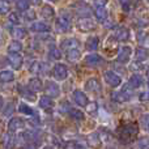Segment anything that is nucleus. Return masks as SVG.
I'll return each instance as SVG.
<instances>
[{
	"label": "nucleus",
	"mask_w": 149,
	"mask_h": 149,
	"mask_svg": "<svg viewBox=\"0 0 149 149\" xmlns=\"http://www.w3.org/2000/svg\"><path fill=\"white\" fill-rule=\"evenodd\" d=\"M43 149H52V148H51V147H45Z\"/></svg>",
	"instance_id": "5fc2aeb1"
},
{
	"label": "nucleus",
	"mask_w": 149,
	"mask_h": 149,
	"mask_svg": "<svg viewBox=\"0 0 149 149\" xmlns=\"http://www.w3.org/2000/svg\"><path fill=\"white\" fill-rule=\"evenodd\" d=\"M135 56H136L137 62H144V60H147L149 58V50L145 49V47H139V49L136 50Z\"/></svg>",
	"instance_id": "5701e85b"
},
{
	"label": "nucleus",
	"mask_w": 149,
	"mask_h": 149,
	"mask_svg": "<svg viewBox=\"0 0 149 149\" xmlns=\"http://www.w3.org/2000/svg\"><path fill=\"white\" fill-rule=\"evenodd\" d=\"M24 127H25V120H24L22 118H18V116L12 118L9 120V123H8V130H9V132H16V131H18V130H22Z\"/></svg>",
	"instance_id": "1a4fd4ad"
},
{
	"label": "nucleus",
	"mask_w": 149,
	"mask_h": 149,
	"mask_svg": "<svg viewBox=\"0 0 149 149\" xmlns=\"http://www.w3.org/2000/svg\"><path fill=\"white\" fill-rule=\"evenodd\" d=\"M85 89L89 90V92H100L101 90V82L97 79L92 77L85 82Z\"/></svg>",
	"instance_id": "ddd939ff"
},
{
	"label": "nucleus",
	"mask_w": 149,
	"mask_h": 149,
	"mask_svg": "<svg viewBox=\"0 0 149 149\" xmlns=\"http://www.w3.org/2000/svg\"><path fill=\"white\" fill-rule=\"evenodd\" d=\"M30 3H33V4H39L41 3V0H29Z\"/></svg>",
	"instance_id": "09e8293b"
},
{
	"label": "nucleus",
	"mask_w": 149,
	"mask_h": 149,
	"mask_svg": "<svg viewBox=\"0 0 149 149\" xmlns=\"http://www.w3.org/2000/svg\"><path fill=\"white\" fill-rule=\"evenodd\" d=\"M119 3H120V5H122V8H123V10L128 12V10H130V5H131L130 0H119Z\"/></svg>",
	"instance_id": "79ce46f5"
},
{
	"label": "nucleus",
	"mask_w": 149,
	"mask_h": 149,
	"mask_svg": "<svg viewBox=\"0 0 149 149\" xmlns=\"http://www.w3.org/2000/svg\"><path fill=\"white\" fill-rule=\"evenodd\" d=\"M3 103H4V101H3V97L0 95V109L3 107Z\"/></svg>",
	"instance_id": "3c124183"
},
{
	"label": "nucleus",
	"mask_w": 149,
	"mask_h": 149,
	"mask_svg": "<svg viewBox=\"0 0 149 149\" xmlns=\"http://www.w3.org/2000/svg\"><path fill=\"white\" fill-rule=\"evenodd\" d=\"M52 74L56 80L62 81V80H65L68 76V70H67V65L65 64H62V63H58L54 67L52 70Z\"/></svg>",
	"instance_id": "20e7f679"
},
{
	"label": "nucleus",
	"mask_w": 149,
	"mask_h": 149,
	"mask_svg": "<svg viewBox=\"0 0 149 149\" xmlns=\"http://www.w3.org/2000/svg\"><path fill=\"white\" fill-rule=\"evenodd\" d=\"M85 63L88 65H98L100 63H102V58L98 54H89L85 56Z\"/></svg>",
	"instance_id": "6ab92c4d"
},
{
	"label": "nucleus",
	"mask_w": 149,
	"mask_h": 149,
	"mask_svg": "<svg viewBox=\"0 0 149 149\" xmlns=\"http://www.w3.org/2000/svg\"><path fill=\"white\" fill-rule=\"evenodd\" d=\"M52 106H54V101L51 100L50 95H42V97L39 98V107L41 109L50 110V109H52Z\"/></svg>",
	"instance_id": "f3484780"
},
{
	"label": "nucleus",
	"mask_w": 149,
	"mask_h": 149,
	"mask_svg": "<svg viewBox=\"0 0 149 149\" xmlns=\"http://www.w3.org/2000/svg\"><path fill=\"white\" fill-rule=\"evenodd\" d=\"M3 41H4V37H3V33H1V30H0V45L3 43Z\"/></svg>",
	"instance_id": "8fccbe9b"
},
{
	"label": "nucleus",
	"mask_w": 149,
	"mask_h": 149,
	"mask_svg": "<svg viewBox=\"0 0 149 149\" xmlns=\"http://www.w3.org/2000/svg\"><path fill=\"white\" fill-rule=\"evenodd\" d=\"M105 80L111 88H116L122 84L120 76L116 74L115 72H113V71H107V72H105Z\"/></svg>",
	"instance_id": "39448f33"
},
{
	"label": "nucleus",
	"mask_w": 149,
	"mask_h": 149,
	"mask_svg": "<svg viewBox=\"0 0 149 149\" xmlns=\"http://www.w3.org/2000/svg\"><path fill=\"white\" fill-rule=\"evenodd\" d=\"M131 55H132V49H131V47H130V46H123V47H120V49H119V52H118L116 59H118L119 63L126 64V63L130 62Z\"/></svg>",
	"instance_id": "7ed1b4c3"
},
{
	"label": "nucleus",
	"mask_w": 149,
	"mask_h": 149,
	"mask_svg": "<svg viewBox=\"0 0 149 149\" xmlns=\"http://www.w3.org/2000/svg\"><path fill=\"white\" fill-rule=\"evenodd\" d=\"M55 26H56V30L60 31V33H67L71 29V17L67 15H62L56 18V22H55Z\"/></svg>",
	"instance_id": "f03ea898"
},
{
	"label": "nucleus",
	"mask_w": 149,
	"mask_h": 149,
	"mask_svg": "<svg viewBox=\"0 0 149 149\" xmlns=\"http://www.w3.org/2000/svg\"><path fill=\"white\" fill-rule=\"evenodd\" d=\"M16 7L18 10L26 12L29 9V0H16Z\"/></svg>",
	"instance_id": "2f4dec72"
},
{
	"label": "nucleus",
	"mask_w": 149,
	"mask_h": 149,
	"mask_svg": "<svg viewBox=\"0 0 149 149\" xmlns=\"http://www.w3.org/2000/svg\"><path fill=\"white\" fill-rule=\"evenodd\" d=\"M49 3H54V1H56V0H47Z\"/></svg>",
	"instance_id": "864d4df0"
},
{
	"label": "nucleus",
	"mask_w": 149,
	"mask_h": 149,
	"mask_svg": "<svg viewBox=\"0 0 149 149\" xmlns=\"http://www.w3.org/2000/svg\"><path fill=\"white\" fill-rule=\"evenodd\" d=\"M107 4V0H94V7L95 8H103Z\"/></svg>",
	"instance_id": "37998d69"
},
{
	"label": "nucleus",
	"mask_w": 149,
	"mask_h": 149,
	"mask_svg": "<svg viewBox=\"0 0 149 149\" xmlns=\"http://www.w3.org/2000/svg\"><path fill=\"white\" fill-rule=\"evenodd\" d=\"M18 111L22 114H25V115H34V110L31 107H29L26 103H20V106H18Z\"/></svg>",
	"instance_id": "7c9ffc66"
},
{
	"label": "nucleus",
	"mask_w": 149,
	"mask_h": 149,
	"mask_svg": "<svg viewBox=\"0 0 149 149\" xmlns=\"http://www.w3.org/2000/svg\"><path fill=\"white\" fill-rule=\"evenodd\" d=\"M45 90H46L47 95H50L51 98H56L60 95V88L56 82L54 81H47L45 84Z\"/></svg>",
	"instance_id": "0eeeda50"
},
{
	"label": "nucleus",
	"mask_w": 149,
	"mask_h": 149,
	"mask_svg": "<svg viewBox=\"0 0 149 149\" xmlns=\"http://www.w3.org/2000/svg\"><path fill=\"white\" fill-rule=\"evenodd\" d=\"M34 136H36V135H34L33 131H25V132H22V135H21V137L25 140V143H28V141H30V140H33Z\"/></svg>",
	"instance_id": "f704fd0d"
},
{
	"label": "nucleus",
	"mask_w": 149,
	"mask_h": 149,
	"mask_svg": "<svg viewBox=\"0 0 149 149\" xmlns=\"http://www.w3.org/2000/svg\"><path fill=\"white\" fill-rule=\"evenodd\" d=\"M36 18V12L34 10H26V13H25V20L26 21H31V20H34Z\"/></svg>",
	"instance_id": "a19ab883"
},
{
	"label": "nucleus",
	"mask_w": 149,
	"mask_h": 149,
	"mask_svg": "<svg viewBox=\"0 0 149 149\" xmlns=\"http://www.w3.org/2000/svg\"><path fill=\"white\" fill-rule=\"evenodd\" d=\"M8 20H9L12 24H15V25H18V24H20V17H18V15H17V13H15V12L9 13Z\"/></svg>",
	"instance_id": "e433bc0d"
},
{
	"label": "nucleus",
	"mask_w": 149,
	"mask_h": 149,
	"mask_svg": "<svg viewBox=\"0 0 149 149\" xmlns=\"http://www.w3.org/2000/svg\"><path fill=\"white\" fill-rule=\"evenodd\" d=\"M54 15H55V10H54V8H52L51 5L46 4V5H43V7H42L41 16L43 18H46V20H50V18L54 17Z\"/></svg>",
	"instance_id": "412c9836"
},
{
	"label": "nucleus",
	"mask_w": 149,
	"mask_h": 149,
	"mask_svg": "<svg viewBox=\"0 0 149 149\" xmlns=\"http://www.w3.org/2000/svg\"><path fill=\"white\" fill-rule=\"evenodd\" d=\"M86 110H88V113H89L90 115H94V114L98 111V106H97V103H95V102H92L90 105L88 103Z\"/></svg>",
	"instance_id": "c9c22d12"
},
{
	"label": "nucleus",
	"mask_w": 149,
	"mask_h": 149,
	"mask_svg": "<svg viewBox=\"0 0 149 149\" xmlns=\"http://www.w3.org/2000/svg\"><path fill=\"white\" fill-rule=\"evenodd\" d=\"M68 111H70L71 118L74 119V120H84L85 119L84 113H82L81 110H79V109H70Z\"/></svg>",
	"instance_id": "cd10ccee"
},
{
	"label": "nucleus",
	"mask_w": 149,
	"mask_h": 149,
	"mask_svg": "<svg viewBox=\"0 0 149 149\" xmlns=\"http://www.w3.org/2000/svg\"><path fill=\"white\" fill-rule=\"evenodd\" d=\"M107 10H106V8H95V17H97L98 21H101V22H105L106 20H107Z\"/></svg>",
	"instance_id": "a878e982"
},
{
	"label": "nucleus",
	"mask_w": 149,
	"mask_h": 149,
	"mask_svg": "<svg viewBox=\"0 0 149 149\" xmlns=\"http://www.w3.org/2000/svg\"><path fill=\"white\" fill-rule=\"evenodd\" d=\"M39 67H41V64L39 63H34L33 65H31V72H34V73H37V72H39Z\"/></svg>",
	"instance_id": "a18cd8bd"
},
{
	"label": "nucleus",
	"mask_w": 149,
	"mask_h": 149,
	"mask_svg": "<svg viewBox=\"0 0 149 149\" xmlns=\"http://www.w3.org/2000/svg\"><path fill=\"white\" fill-rule=\"evenodd\" d=\"M148 3H149V0H148Z\"/></svg>",
	"instance_id": "4d7b16f0"
},
{
	"label": "nucleus",
	"mask_w": 149,
	"mask_h": 149,
	"mask_svg": "<svg viewBox=\"0 0 149 149\" xmlns=\"http://www.w3.org/2000/svg\"><path fill=\"white\" fill-rule=\"evenodd\" d=\"M140 123H141V127L145 130V131H149V114H144L140 118Z\"/></svg>",
	"instance_id": "72a5a7b5"
},
{
	"label": "nucleus",
	"mask_w": 149,
	"mask_h": 149,
	"mask_svg": "<svg viewBox=\"0 0 149 149\" xmlns=\"http://www.w3.org/2000/svg\"><path fill=\"white\" fill-rule=\"evenodd\" d=\"M49 58L52 60H59L60 58H62V52H60V50L56 49V47H51V49L49 50Z\"/></svg>",
	"instance_id": "c756f323"
},
{
	"label": "nucleus",
	"mask_w": 149,
	"mask_h": 149,
	"mask_svg": "<svg viewBox=\"0 0 149 149\" xmlns=\"http://www.w3.org/2000/svg\"><path fill=\"white\" fill-rule=\"evenodd\" d=\"M15 80V74L12 71H1L0 72V82L7 84V82H12Z\"/></svg>",
	"instance_id": "b1692460"
},
{
	"label": "nucleus",
	"mask_w": 149,
	"mask_h": 149,
	"mask_svg": "<svg viewBox=\"0 0 149 149\" xmlns=\"http://www.w3.org/2000/svg\"><path fill=\"white\" fill-rule=\"evenodd\" d=\"M4 145H5V147H7V148H10V147H12V139H10V136H9V135H5V136H4Z\"/></svg>",
	"instance_id": "c03bdc74"
},
{
	"label": "nucleus",
	"mask_w": 149,
	"mask_h": 149,
	"mask_svg": "<svg viewBox=\"0 0 149 149\" xmlns=\"http://www.w3.org/2000/svg\"><path fill=\"white\" fill-rule=\"evenodd\" d=\"M137 134H139V124L136 122L126 124L119 130V137H120L122 143H124V144L131 143L134 140V137H136Z\"/></svg>",
	"instance_id": "f257e3e1"
},
{
	"label": "nucleus",
	"mask_w": 149,
	"mask_h": 149,
	"mask_svg": "<svg viewBox=\"0 0 149 149\" xmlns=\"http://www.w3.org/2000/svg\"><path fill=\"white\" fill-rule=\"evenodd\" d=\"M115 38L118 39V41H128L130 39V30L127 28H124V26H120V28H118L115 30Z\"/></svg>",
	"instance_id": "dca6fc26"
},
{
	"label": "nucleus",
	"mask_w": 149,
	"mask_h": 149,
	"mask_svg": "<svg viewBox=\"0 0 149 149\" xmlns=\"http://www.w3.org/2000/svg\"><path fill=\"white\" fill-rule=\"evenodd\" d=\"M28 88L30 90H33L34 93H37V92H41V90H42V88H43V84H42L41 79H38V77H33V79L29 80Z\"/></svg>",
	"instance_id": "4468645a"
},
{
	"label": "nucleus",
	"mask_w": 149,
	"mask_h": 149,
	"mask_svg": "<svg viewBox=\"0 0 149 149\" xmlns=\"http://www.w3.org/2000/svg\"><path fill=\"white\" fill-rule=\"evenodd\" d=\"M111 98H113L114 101H116V102H127L131 97L127 95L124 92H114L113 94H111Z\"/></svg>",
	"instance_id": "393cba45"
},
{
	"label": "nucleus",
	"mask_w": 149,
	"mask_h": 149,
	"mask_svg": "<svg viewBox=\"0 0 149 149\" xmlns=\"http://www.w3.org/2000/svg\"><path fill=\"white\" fill-rule=\"evenodd\" d=\"M72 148L73 149H86V147L84 144H81V143H73Z\"/></svg>",
	"instance_id": "49530a36"
},
{
	"label": "nucleus",
	"mask_w": 149,
	"mask_h": 149,
	"mask_svg": "<svg viewBox=\"0 0 149 149\" xmlns=\"http://www.w3.org/2000/svg\"><path fill=\"white\" fill-rule=\"evenodd\" d=\"M13 110H15V106H13L12 103H8V106L4 109V111H3V115H4V116H9L10 114L13 113Z\"/></svg>",
	"instance_id": "4c0bfd02"
},
{
	"label": "nucleus",
	"mask_w": 149,
	"mask_h": 149,
	"mask_svg": "<svg viewBox=\"0 0 149 149\" xmlns=\"http://www.w3.org/2000/svg\"><path fill=\"white\" fill-rule=\"evenodd\" d=\"M98 45H100V39L97 37H89L85 42V49L88 51H94V50L98 49Z\"/></svg>",
	"instance_id": "a211bd4d"
},
{
	"label": "nucleus",
	"mask_w": 149,
	"mask_h": 149,
	"mask_svg": "<svg viewBox=\"0 0 149 149\" xmlns=\"http://www.w3.org/2000/svg\"><path fill=\"white\" fill-rule=\"evenodd\" d=\"M17 90H18V93H20L21 95H22L25 100H28V101H30V102H34V101L37 100L36 98V94H34V92L33 90H30V89H26V88H24L22 85H17Z\"/></svg>",
	"instance_id": "f8f14e48"
},
{
	"label": "nucleus",
	"mask_w": 149,
	"mask_h": 149,
	"mask_svg": "<svg viewBox=\"0 0 149 149\" xmlns=\"http://www.w3.org/2000/svg\"><path fill=\"white\" fill-rule=\"evenodd\" d=\"M21 50H22V43L20 41H17V39L12 41L8 45V51L9 52H20Z\"/></svg>",
	"instance_id": "bb28decb"
},
{
	"label": "nucleus",
	"mask_w": 149,
	"mask_h": 149,
	"mask_svg": "<svg viewBox=\"0 0 149 149\" xmlns=\"http://www.w3.org/2000/svg\"><path fill=\"white\" fill-rule=\"evenodd\" d=\"M140 149H149V140L148 139H140L137 143Z\"/></svg>",
	"instance_id": "58836bf2"
},
{
	"label": "nucleus",
	"mask_w": 149,
	"mask_h": 149,
	"mask_svg": "<svg viewBox=\"0 0 149 149\" xmlns=\"http://www.w3.org/2000/svg\"><path fill=\"white\" fill-rule=\"evenodd\" d=\"M73 101L80 106V107H85L89 103V100H88L86 94L81 90H74L73 92Z\"/></svg>",
	"instance_id": "9d476101"
},
{
	"label": "nucleus",
	"mask_w": 149,
	"mask_h": 149,
	"mask_svg": "<svg viewBox=\"0 0 149 149\" xmlns=\"http://www.w3.org/2000/svg\"><path fill=\"white\" fill-rule=\"evenodd\" d=\"M8 1H15V0H8Z\"/></svg>",
	"instance_id": "6e6d98bb"
},
{
	"label": "nucleus",
	"mask_w": 149,
	"mask_h": 149,
	"mask_svg": "<svg viewBox=\"0 0 149 149\" xmlns=\"http://www.w3.org/2000/svg\"><path fill=\"white\" fill-rule=\"evenodd\" d=\"M30 29L36 33H47V31H50V25L43 21H37V22L31 24Z\"/></svg>",
	"instance_id": "9b49d317"
},
{
	"label": "nucleus",
	"mask_w": 149,
	"mask_h": 149,
	"mask_svg": "<svg viewBox=\"0 0 149 149\" xmlns=\"http://www.w3.org/2000/svg\"><path fill=\"white\" fill-rule=\"evenodd\" d=\"M79 41H77L76 38H65L64 41L60 43V47H62L63 50H72V49H77L79 47Z\"/></svg>",
	"instance_id": "2eb2a0df"
},
{
	"label": "nucleus",
	"mask_w": 149,
	"mask_h": 149,
	"mask_svg": "<svg viewBox=\"0 0 149 149\" xmlns=\"http://www.w3.org/2000/svg\"><path fill=\"white\" fill-rule=\"evenodd\" d=\"M80 56H81V52H80L77 49L68 50V52H67V59L71 60V62H76V60H79Z\"/></svg>",
	"instance_id": "c85d7f7f"
},
{
	"label": "nucleus",
	"mask_w": 149,
	"mask_h": 149,
	"mask_svg": "<svg viewBox=\"0 0 149 149\" xmlns=\"http://www.w3.org/2000/svg\"><path fill=\"white\" fill-rule=\"evenodd\" d=\"M143 84H144V80H143V76H140V74L135 73L130 77V85H131L132 89H137V88H140Z\"/></svg>",
	"instance_id": "aec40b11"
},
{
	"label": "nucleus",
	"mask_w": 149,
	"mask_h": 149,
	"mask_svg": "<svg viewBox=\"0 0 149 149\" xmlns=\"http://www.w3.org/2000/svg\"><path fill=\"white\" fill-rule=\"evenodd\" d=\"M77 28L81 31H90L95 29V24L93 20H90L89 17H82L81 20L77 22Z\"/></svg>",
	"instance_id": "6e6552de"
},
{
	"label": "nucleus",
	"mask_w": 149,
	"mask_h": 149,
	"mask_svg": "<svg viewBox=\"0 0 149 149\" xmlns=\"http://www.w3.org/2000/svg\"><path fill=\"white\" fill-rule=\"evenodd\" d=\"M25 149H36V148H34V147H33V145H30V144H28V147H26Z\"/></svg>",
	"instance_id": "603ef678"
},
{
	"label": "nucleus",
	"mask_w": 149,
	"mask_h": 149,
	"mask_svg": "<svg viewBox=\"0 0 149 149\" xmlns=\"http://www.w3.org/2000/svg\"><path fill=\"white\" fill-rule=\"evenodd\" d=\"M9 12V3L8 0H0V15H7Z\"/></svg>",
	"instance_id": "473e14b6"
},
{
	"label": "nucleus",
	"mask_w": 149,
	"mask_h": 149,
	"mask_svg": "<svg viewBox=\"0 0 149 149\" xmlns=\"http://www.w3.org/2000/svg\"><path fill=\"white\" fill-rule=\"evenodd\" d=\"M10 34L13 36V38L22 39V38H25V37H26L28 31H26L24 28H21V26H16V28H12V29H10Z\"/></svg>",
	"instance_id": "4be33fe9"
},
{
	"label": "nucleus",
	"mask_w": 149,
	"mask_h": 149,
	"mask_svg": "<svg viewBox=\"0 0 149 149\" xmlns=\"http://www.w3.org/2000/svg\"><path fill=\"white\" fill-rule=\"evenodd\" d=\"M8 62H9V64L12 65L13 70H20L21 67H22V56H21L18 52H9V55H8Z\"/></svg>",
	"instance_id": "423d86ee"
},
{
	"label": "nucleus",
	"mask_w": 149,
	"mask_h": 149,
	"mask_svg": "<svg viewBox=\"0 0 149 149\" xmlns=\"http://www.w3.org/2000/svg\"><path fill=\"white\" fill-rule=\"evenodd\" d=\"M140 100L141 101H148L149 100V93H143V94L140 95Z\"/></svg>",
	"instance_id": "de8ad7c7"
},
{
	"label": "nucleus",
	"mask_w": 149,
	"mask_h": 149,
	"mask_svg": "<svg viewBox=\"0 0 149 149\" xmlns=\"http://www.w3.org/2000/svg\"><path fill=\"white\" fill-rule=\"evenodd\" d=\"M89 141L93 147H98V144H100V139H98L97 135H92V136H89Z\"/></svg>",
	"instance_id": "ea45409f"
}]
</instances>
